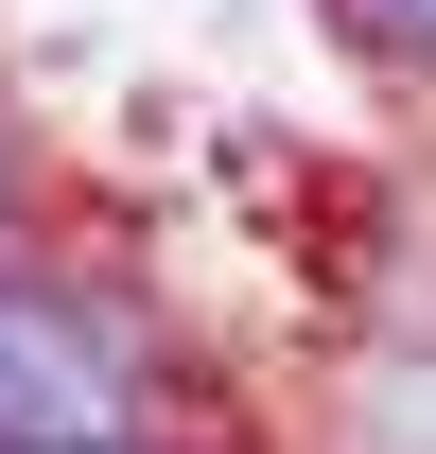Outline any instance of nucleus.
<instances>
[{"instance_id": "nucleus-4", "label": "nucleus", "mask_w": 436, "mask_h": 454, "mask_svg": "<svg viewBox=\"0 0 436 454\" xmlns=\"http://www.w3.org/2000/svg\"><path fill=\"white\" fill-rule=\"evenodd\" d=\"M0 454H35V437H0Z\"/></svg>"}, {"instance_id": "nucleus-3", "label": "nucleus", "mask_w": 436, "mask_h": 454, "mask_svg": "<svg viewBox=\"0 0 436 454\" xmlns=\"http://www.w3.org/2000/svg\"><path fill=\"white\" fill-rule=\"evenodd\" d=\"M0 280H18V175H0Z\"/></svg>"}, {"instance_id": "nucleus-1", "label": "nucleus", "mask_w": 436, "mask_h": 454, "mask_svg": "<svg viewBox=\"0 0 436 454\" xmlns=\"http://www.w3.org/2000/svg\"><path fill=\"white\" fill-rule=\"evenodd\" d=\"M140 419H158L140 315L88 297V280H53V262H18V280H0V437H35V454H140Z\"/></svg>"}, {"instance_id": "nucleus-2", "label": "nucleus", "mask_w": 436, "mask_h": 454, "mask_svg": "<svg viewBox=\"0 0 436 454\" xmlns=\"http://www.w3.org/2000/svg\"><path fill=\"white\" fill-rule=\"evenodd\" d=\"M331 18H349L384 70H419V88H436V0H331Z\"/></svg>"}]
</instances>
